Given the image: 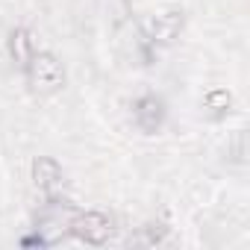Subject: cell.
I'll return each instance as SVG.
<instances>
[{"instance_id": "cell-5", "label": "cell", "mask_w": 250, "mask_h": 250, "mask_svg": "<svg viewBox=\"0 0 250 250\" xmlns=\"http://www.w3.org/2000/svg\"><path fill=\"white\" fill-rule=\"evenodd\" d=\"M183 27V12H165V15H156L153 24H150V36L153 42H171Z\"/></svg>"}, {"instance_id": "cell-3", "label": "cell", "mask_w": 250, "mask_h": 250, "mask_svg": "<svg viewBox=\"0 0 250 250\" xmlns=\"http://www.w3.org/2000/svg\"><path fill=\"white\" fill-rule=\"evenodd\" d=\"M133 118H136V127L142 133H156L162 127V118H165V109L156 97H139L136 106H133Z\"/></svg>"}, {"instance_id": "cell-1", "label": "cell", "mask_w": 250, "mask_h": 250, "mask_svg": "<svg viewBox=\"0 0 250 250\" xmlns=\"http://www.w3.org/2000/svg\"><path fill=\"white\" fill-rule=\"evenodd\" d=\"M27 77H30V85L39 94H53L65 85L62 65L56 62L53 53H33V59L27 62Z\"/></svg>"}, {"instance_id": "cell-6", "label": "cell", "mask_w": 250, "mask_h": 250, "mask_svg": "<svg viewBox=\"0 0 250 250\" xmlns=\"http://www.w3.org/2000/svg\"><path fill=\"white\" fill-rule=\"evenodd\" d=\"M9 53H12V59L18 62V65H24L27 68V62L33 59V39H30V33L27 30H12V36H9Z\"/></svg>"}, {"instance_id": "cell-2", "label": "cell", "mask_w": 250, "mask_h": 250, "mask_svg": "<svg viewBox=\"0 0 250 250\" xmlns=\"http://www.w3.org/2000/svg\"><path fill=\"white\" fill-rule=\"evenodd\" d=\"M68 229H71L77 238L88 241V244H106L115 227H112V218L103 215V212H77V215L71 218Z\"/></svg>"}, {"instance_id": "cell-4", "label": "cell", "mask_w": 250, "mask_h": 250, "mask_svg": "<svg viewBox=\"0 0 250 250\" xmlns=\"http://www.w3.org/2000/svg\"><path fill=\"white\" fill-rule=\"evenodd\" d=\"M33 183L39 191L44 194H53L59 186H62V168L53 162V159H39L33 165Z\"/></svg>"}]
</instances>
